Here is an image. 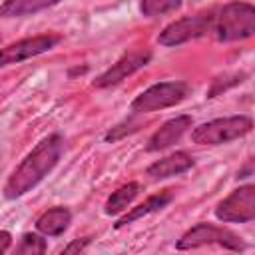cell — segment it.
Listing matches in <instances>:
<instances>
[{
  "label": "cell",
  "mask_w": 255,
  "mask_h": 255,
  "mask_svg": "<svg viewBox=\"0 0 255 255\" xmlns=\"http://www.w3.org/2000/svg\"><path fill=\"white\" fill-rule=\"evenodd\" d=\"M64 151V139L60 133H52L44 137L12 171L4 185L6 199H18L32 191L60 161Z\"/></svg>",
  "instance_id": "6da1fadb"
},
{
  "label": "cell",
  "mask_w": 255,
  "mask_h": 255,
  "mask_svg": "<svg viewBox=\"0 0 255 255\" xmlns=\"http://www.w3.org/2000/svg\"><path fill=\"white\" fill-rule=\"evenodd\" d=\"M211 30L219 42L247 40L255 34V8L247 2H229L213 18Z\"/></svg>",
  "instance_id": "7a4b0ae2"
},
{
  "label": "cell",
  "mask_w": 255,
  "mask_h": 255,
  "mask_svg": "<svg viewBox=\"0 0 255 255\" xmlns=\"http://www.w3.org/2000/svg\"><path fill=\"white\" fill-rule=\"evenodd\" d=\"M251 129H253V120L249 116H229L197 126L191 131V139L193 143L199 145H221L247 135Z\"/></svg>",
  "instance_id": "3957f363"
},
{
  "label": "cell",
  "mask_w": 255,
  "mask_h": 255,
  "mask_svg": "<svg viewBox=\"0 0 255 255\" xmlns=\"http://www.w3.org/2000/svg\"><path fill=\"white\" fill-rule=\"evenodd\" d=\"M189 94V84L187 82H159L143 90L135 100L129 104L133 114H151L157 110H165L171 106H177L183 102Z\"/></svg>",
  "instance_id": "277c9868"
},
{
  "label": "cell",
  "mask_w": 255,
  "mask_h": 255,
  "mask_svg": "<svg viewBox=\"0 0 255 255\" xmlns=\"http://www.w3.org/2000/svg\"><path fill=\"white\" fill-rule=\"evenodd\" d=\"M211 243H217L221 245L223 249L227 251H245L247 245L245 241L225 229V227H217V225H211V223H197L193 225L191 229H187L175 243V247L179 251H187V249H197V247H203V245H211Z\"/></svg>",
  "instance_id": "5b68a950"
},
{
  "label": "cell",
  "mask_w": 255,
  "mask_h": 255,
  "mask_svg": "<svg viewBox=\"0 0 255 255\" xmlns=\"http://www.w3.org/2000/svg\"><path fill=\"white\" fill-rule=\"evenodd\" d=\"M215 217L223 223H249L255 219V187L251 183L231 191L217 207Z\"/></svg>",
  "instance_id": "8992f818"
},
{
  "label": "cell",
  "mask_w": 255,
  "mask_h": 255,
  "mask_svg": "<svg viewBox=\"0 0 255 255\" xmlns=\"http://www.w3.org/2000/svg\"><path fill=\"white\" fill-rule=\"evenodd\" d=\"M211 26H213V18L207 16V14L185 16V18H179V20L167 24L159 32L157 44L167 46V48L179 46V44H185L189 40H195V38L205 36L207 32H211Z\"/></svg>",
  "instance_id": "52a82bcc"
},
{
  "label": "cell",
  "mask_w": 255,
  "mask_h": 255,
  "mask_svg": "<svg viewBox=\"0 0 255 255\" xmlns=\"http://www.w3.org/2000/svg\"><path fill=\"white\" fill-rule=\"evenodd\" d=\"M60 40L62 36L58 34H40V36H32V38H24L14 44H8L0 48V68L10 66V64H20L34 56L50 52L54 46L60 44Z\"/></svg>",
  "instance_id": "ba28073f"
},
{
  "label": "cell",
  "mask_w": 255,
  "mask_h": 255,
  "mask_svg": "<svg viewBox=\"0 0 255 255\" xmlns=\"http://www.w3.org/2000/svg\"><path fill=\"white\" fill-rule=\"evenodd\" d=\"M149 60H151L149 50H131V52L124 54L116 64H112V68H108L104 74H100L92 84H94V88H110L114 84H120L128 76H131L137 70H141L143 66H147Z\"/></svg>",
  "instance_id": "9c48e42d"
},
{
  "label": "cell",
  "mask_w": 255,
  "mask_h": 255,
  "mask_svg": "<svg viewBox=\"0 0 255 255\" xmlns=\"http://www.w3.org/2000/svg\"><path fill=\"white\" fill-rule=\"evenodd\" d=\"M191 124H193L191 116H185V114L167 120L161 128H157V129L151 133V137L147 139L145 149H147V151H161V149L173 145V143L179 141L181 135L191 128Z\"/></svg>",
  "instance_id": "30bf717a"
},
{
  "label": "cell",
  "mask_w": 255,
  "mask_h": 255,
  "mask_svg": "<svg viewBox=\"0 0 255 255\" xmlns=\"http://www.w3.org/2000/svg\"><path fill=\"white\" fill-rule=\"evenodd\" d=\"M193 167V157L185 151H175L167 157H161L157 161H153L147 169L145 175H149L151 179H165V177H173L179 173H185L187 169Z\"/></svg>",
  "instance_id": "8fae6325"
},
{
  "label": "cell",
  "mask_w": 255,
  "mask_h": 255,
  "mask_svg": "<svg viewBox=\"0 0 255 255\" xmlns=\"http://www.w3.org/2000/svg\"><path fill=\"white\" fill-rule=\"evenodd\" d=\"M171 199H173L171 189H163V191H159V193H155V195H149L143 203H139L137 207H133V209L128 211L126 215H122V217L114 223V227H116V229H122V227L129 225V223H133V221H137V219H141V217H145V215H149V213H155V211L163 209Z\"/></svg>",
  "instance_id": "7c38bea8"
},
{
  "label": "cell",
  "mask_w": 255,
  "mask_h": 255,
  "mask_svg": "<svg viewBox=\"0 0 255 255\" xmlns=\"http://www.w3.org/2000/svg\"><path fill=\"white\" fill-rule=\"evenodd\" d=\"M70 221H72L70 209L58 205V207H52V209L44 211V213L36 219V229H38L42 235H46V237H58V235H62V233L68 229Z\"/></svg>",
  "instance_id": "4fadbf2b"
},
{
  "label": "cell",
  "mask_w": 255,
  "mask_h": 255,
  "mask_svg": "<svg viewBox=\"0 0 255 255\" xmlns=\"http://www.w3.org/2000/svg\"><path fill=\"white\" fill-rule=\"evenodd\" d=\"M60 0H4L0 4V16L2 18H20L30 16L36 12H42L46 8L56 6Z\"/></svg>",
  "instance_id": "5bb4252c"
},
{
  "label": "cell",
  "mask_w": 255,
  "mask_h": 255,
  "mask_svg": "<svg viewBox=\"0 0 255 255\" xmlns=\"http://www.w3.org/2000/svg\"><path fill=\"white\" fill-rule=\"evenodd\" d=\"M139 189H141V185H139L137 181H129V183L122 185L120 189H116V191L108 197V201H106V205H104V213H106V215H118V213L126 211L128 205L137 197Z\"/></svg>",
  "instance_id": "9a60e30c"
},
{
  "label": "cell",
  "mask_w": 255,
  "mask_h": 255,
  "mask_svg": "<svg viewBox=\"0 0 255 255\" xmlns=\"http://www.w3.org/2000/svg\"><path fill=\"white\" fill-rule=\"evenodd\" d=\"M181 6V0H141L139 10L147 18H155L167 12H173Z\"/></svg>",
  "instance_id": "2e32d148"
},
{
  "label": "cell",
  "mask_w": 255,
  "mask_h": 255,
  "mask_svg": "<svg viewBox=\"0 0 255 255\" xmlns=\"http://www.w3.org/2000/svg\"><path fill=\"white\" fill-rule=\"evenodd\" d=\"M46 239L38 233H24L20 239V245L16 247V253L22 255H42L46 253Z\"/></svg>",
  "instance_id": "e0dca14e"
},
{
  "label": "cell",
  "mask_w": 255,
  "mask_h": 255,
  "mask_svg": "<svg viewBox=\"0 0 255 255\" xmlns=\"http://www.w3.org/2000/svg\"><path fill=\"white\" fill-rule=\"evenodd\" d=\"M243 78H245V74H225V76L215 78L213 84H211V88L207 90V98H215V96H219L221 92H225V90H229V88L241 84Z\"/></svg>",
  "instance_id": "ac0fdd59"
},
{
  "label": "cell",
  "mask_w": 255,
  "mask_h": 255,
  "mask_svg": "<svg viewBox=\"0 0 255 255\" xmlns=\"http://www.w3.org/2000/svg\"><path fill=\"white\" fill-rule=\"evenodd\" d=\"M137 129H139V124H137V122H133V120H126V122L114 126V128L104 135V139H106V141H118V139H122L124 135L133 133V131H137Z\"/></svg>",
  "instance_id": "d6986e66"
},
{
  "label": "cell",
  "mask_w": 255,
  "mask_h": 255,
  "mask_svg": "<svg viewBox=\"0 0 255 255\" xmlns=\"http://www.w3.org/2000/svg\"><path fill=\"white\" fill-rule=\"evenodd\" d=\"M88 245H90V237H84V239H74L72 243H68V245L64 247V251H62V253H80V251H84Z\"/></svg>",
  "instance_id": "ffe728a7"
},
{
  "label": "cell",
  "mask_w": 255,
  "mask_h": 255,
  "mask_svg": "<svg viewBox=\"0 0 255 255\" xmlns=\"http://www.w3.org/2000/svg\"><path fill=\"white\" fill-rule=\"evenodd\" d=\"M12 245V235L10 231H0V253H6Z\"/></svg>",
  "instance_id": "44dd1931"
}]
</instances>
